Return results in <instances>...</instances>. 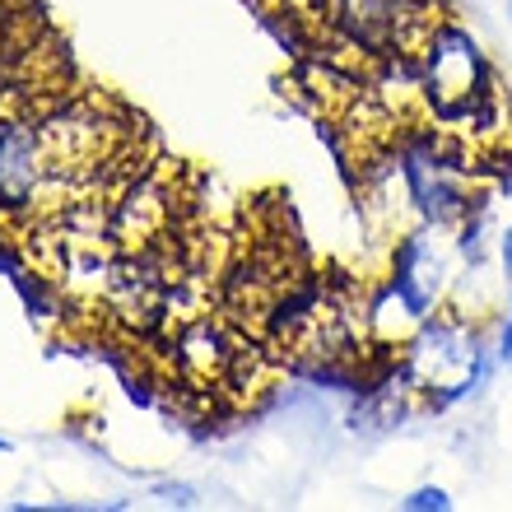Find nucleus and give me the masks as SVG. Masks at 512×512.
<instances>
[{
	"label": "nucleus",
	"instance_id": "5",
	"mask_svg": "<svg viewBox=\"0 0 512 512\" xmlns=\"http://www.w3.org/2000/svg\"><path fill=\"white\" fill-rule=\"evenodd\" d=\"M405 508L410 512H424V508H452V499H447L443 489H415V494H410V499H405Z\"/></svg>",
	"mask_w": 512,
	"mask_h": 512
},
{
	"label": "nucleus",
	"instance_id": "7",
	"mask_svg": "<svg viewBox=\"0 0 512 512\" xmlns=\"http://www.w3.org/2000/svg\"><path fill=\"white\" fill-rule=\"evenodd\" d=\"M0 261H5V256H0Z\"/></svg>",
	"mask_w": 512,
	"mask_h": 512
},
{
	"label": "nucleus",
	"instance_id": "3",
	"mask_svg": "<svg viewBox=\"0 0 512 512\" xmlns=\"http://www.w3.org/2000/svg\"><path fill=\"white\" fill-rule=\"evenodd\" d=\"M433 233L438 229L424 224V229L396 238V252H391V284L387 289L401 298L405 312H410L415 322H424V317L438 312L443 289H447V252L438 247Z\"/></svg>",
	"mask_w": 512,
	"mask_h": 512
},
{
	"label": "nucleus",
	"instance_id": "1",
	"mask_svg": "<svg viewBox=\"0 0 512 512\" xmlns=\"http://www.w3.org/2000/svg\"><path fill=\"white\" fill-rule=\"evenodd\" d=\"M419 89L429 98L433 117L452 131H494L499 122V94H494V70H489L480 42L461 24H438L415 56Z\"/></svg>",
	"mask_w": 512,
	"mask_h": 512
},
{
	"label": "nucleus",
	"instance_id": "4",
	"mask_svg": "<svg viewBox=\"0 0 512 512\" xmlns=\"http://www.w3.org/2000/svg\"><path fill=\"white\" fill-rule=\"evenodd\" d=\"M238 345H243V331H233L229 317L201 312L173 331V364L191 387H224Z\"/></svg>",
	"mask_w": 512,
	"mask_h": 512
},
{
	"label": "nucleus",
	"instance_id": "6",
	"mask_svg": "<svg viewBox=\"0 0 512 512\" xmlns=\"http://www.w3.org/2000/svg\"><path fill=\"white\" fill-rule=\"evenodd\" d=\"M5 447H10V443H5V438H0V452H5Z\"/></svg>",
	"mask_w": 512,
	"mask_h": 512
},
{
	"label": "nucleus",
	"instance_id": "2",
	"mask_svg": "<svg viewBox=\"0 0 512 512\" xmlns=\"http://www.w3.org/2000/svg\"><path fill=\"white\" fill-rule=\"evenodd\" d=\"M485 350L489 345L475 336L471 317H461V312H433L401 345V373L410 378V387L433 396L438 405L466 401L489 378Z\"/></svg>",
	"mask_w": 512,
	"mask_h": 512
}]
</instances>
